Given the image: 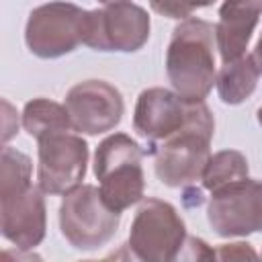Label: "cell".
<instances>
[{"label":"cell","instance_id":"obj_1","mask_svg":"<svg viewBox=\"0 0 262 262\" xmlns=\"http://www.w3.org/2000/svg\"><path fill=\"white\" fill-rule=\"evenodd\" d=\"M33 164L4 145L0 154V231L18 250H33L45 237L47 215L41 186L31 182Z\"/></svg>","mask_w":262,"mask_h":262},{"label":"cell","instance_id":"obj_2","mask_svg":"<svg viewBox=\"0 0 262 262\" xmlns=\"http://www.w3.org/2000/svg\"><path fill=\"white\" fill-rule=\"evenodd\" d=\"M215 27L203 18H184L172 33L166 51V74L172 90L190 102L205 100L217 80Z\"/></svg>","mask_w":262,"mask_h":262},{"label":"cell","instance_id":"obj_3","mask_svg":"<svg viewBox=\"0 0 262 262\" xmlns=\"http://www.w3.org/2000/svg\"><path fill=\"white\" fill-rule=\"evenodd\" d=\"M213 131L215 121L205 100L192 102L188 123L168 139L160 141V145H154V170L160 182L180 188L201 180L203 170L211 158Z\"/></svg>","mask_w":262,"mask_h":262},{"label":"cell","instance_id":"obj_4","mask_svg":"<svg viewBox=\"0 0 262 262\" xmlns=\"http://www.w3.org/2000/svg\"><path fill=\"white\" fill-rule=\"evenodd\" d=\"M143 149L127 133H113L104 137L94 154V174L104 203L123 213L131 205L143 201Z\"/></svg>","mask_w":262,"mask_h":262},{"label":"cell","instance_id":"obj_5","mask_svg":"<svg viewBox=\"0 0 262 262\" xmlns=\"http://www.w3.org/2000/svg\"><path fill=\"white\" fill-rule=\"evenodd\" d=\"M121 213L111 209L100 188L80 184L63 194L59 205V229L68 244L76 250L90 252L102 248L117 233Z\"/></svg>","mask_w":262,"mask_h":262},{"label":"cell","instance_id":"obj_6","mask_svg":"<svg viewBox=\"0 0 262 262\" xmlns=\"http://www.w3.org/2000/svg\"><path fill=\"white\" fill-rule=\"evenodd\" d=\"M186 242V225L178 211L162 199L141 201L131 229L129 248L135 258L145 262L178 260Z\"/></svg>","mask_w":262,"mask_h":262},{"label":"cell","instance_id":"obj_7","mask_svg":"<svg viewBox=\"0 0 262 262\" xmlns=\"http://www.w3.org/2000/svg\"><path fill=\"white\" fill-rule=\"evenodd\" d=\"M86 27L88 10L72 2L55 0L31 10L25 27V41L33 55L55 59L84 43Z\"/></svg>","mask_w":262,"mask_h":262},{"label":"cell","instance_id":"obj_8","mask_svg":"<svg viewBox=\"0 0 262 262\" xmlns=\"http://www.w3.org/2000/svg\"><path fill=\"white\" fill-rule=\"evenodd\" d=\"M149 39V16L133 2L104 4V8L88 10V27L84 45L96 51L131 53L141 49Z\"/></svg>","mask_w":262,"mask_h":262},{"label":"cell","instance_id":"obj_9","mask_svg":"<svg viewBox=\"0 0 262 262\" xmlns=\"http://www.w3.org/2000/svg\"><path fill=\"white\" fill-rule=\"evenodd\" d=\"M39 143L37 182L45 194H66L82 184L88 166V143L72 133H49Z\"/></svg>","mask_w":262,"mask_h":262},{"label":"cell","instance_id":"obj_10","mask_svg":"<svg viewBox=\"0 0 262 262\" xmlns=\"http://www.w3.org/2000/svg\"><path fill=\"white\" fill-rule=\"evenodd\" d=\"M207 219L221 237L262 231V180L244 178L211 192Z\"/></svg>","mask_w":262,"mask_h":262},{"label":"cell","instance_id":"obj_11","mask_svg":"<svg viewBox=\"0 0 262 262\" xmlns=\"http://www.w3.org/2000/svg\"><path fill=\"white\" fill-rule=\"evenodd\" d=\"M63 104L72 129L84 135H98L115 129L125 113L121 92L104 80H86L72 86Z\"/></svg>","mask_w":262,"mask_h":262},{"label":"cell","instance_id":"obj_12","mask_svg":"<svg viewBox=\"0 0 262 262\" xmlns=\"http://www.w3.org/2000/svg\"><path fill=\"white\" fill-rule=\"evenodd\" d=\"M190 111V100L180 98L174 90L154 86L143 90L137 98L133 129L149 141H164L188 123Z\"/></svg>","mask_w":262,"mask_h":262},{"label":"cell","instance_id":"obj_13","mask_svg":"<svg viewBox=\"0 0 262 262\" xmlns=\"http://www.w3.org/2000/svg\"><path fill=\"white\" fill-rule=\"evenodd\" d=\"M260 16L262 0H223L219 23L215 25V41L223 63L246 55Z\"/></svg>","mask_w":262,"mask_h":262},{"label":"cell","instance_id":"obj_14","mask_svg":"<svg viewBox=\"0 0 262 262\" xmlns=\"http://www.w3.org/2000/svg\"><path fill=\"white\" fill-rule=\"evenodd\" d=\"M258 78H260V70L252 55H242L233 61L223 63V68L219 70L217 80H215L219 98L225 104L244 102L256 90Z\"/></svg>","mask_w":262,"mask_h":262},{"label":"cell","instance_id":"obj_15","mask_svg":"<svg viewBox=\"0 0 262 262\" xmlns=\"http://www.w3.org/2000/svg\"><path fill=\"white\" fill-rule=\"evenodd\" d=\"M23 127L35 139L57 131H74L66 104L53 102L49 98H33L25 104Z\"/></svg>","mask_w":262,"mask_h":262},{"label":"cell","instance_id":"obj_16","mask_svg":"<svg viewBox=\"0 0 262 262\" xmlns=\"http://www.w3.org/2000/svg\"><path fill=\"white\" fill-rule=\"evenodd\" d=\"M244 178H248V160L237 149H223V151L211 154L201 176L203 186L209 192H215Z\"/></svg>","mask_w":262,"mask_h":262},{"label":"cell","instance_id":"obj_17","mask_svg":"<svg viewBox=\"0 0 262 262\" xmlns=\"http://www.w3.org/2000/svg\"><path fill=\"white\" fill-rule=\"evenodd\" d=\"M215 0H149L154 12L168 18H186L194 10L211 6Z\"/></svg>","mask_w":262,"mask_h":262},{"label":"cell","instance_id":"obj_18","mask_svg":"<svg viewBox=\"0 0 262 262\" xmlns=\"http://www.w3.org/2000/svg\"><path fill=\"white\" fill-rule=\"evenodd\" d=\"M182 250H188V252H182L180 254V258H186V260H201V258H215L217 256V252L213 250V248H209L203 239H199V237H186V242H184V248Z\"/></svg>","mask_w":262,"mask_h":262},{"label":"cell","instance_id":"obj_19","mask_svg":"<svg viewBox=\"0 0 262 262\" xmlns=\"http://www.w3.org/2000/svg\"><path fill=\"white\" fill-rule=\"evenodd\" d=\"M217 258L221 260H233V258H258V254L252 250L250 244L246 242H237V244H223L217 250Z\"/></svg>","mask_w":262,"mask_h":262},{"label":"cell","instance_id":"obj_20","mask_svg":"<svg viewBox=\"0 0 262 262\" xmlns=\"http://www.w3.org/2000/svg\"><path fill=\"white\" fill-rule=\"evenodd\" d=\"M2 106H4V131H2V141L6 143V141L14 135V131H16V129L10 125V121L14 119V123H18V117L12 113V106H10L6 100H2Z\"/></svg>","mask_w":262,"mask_h":262},{"label":"cell","instance_id":"obj_21","mask_svg":"<svg viewBox=\"0 0 262 262\" xmlns=\"http://www.w3.org/2000/svg\"><path fill=\"white\" fill-rule=\"evenodd\" d=\"M252 57H254V61H256V66H258V70H260V74H262V35H260V39L256 41V47H254Z\"/></svg>","mask_w":262,"mask_h":262},{"label":"cell","instance_id":"obj_22","mask_svg":"<svg viewBox=\"0 0 262 262\" xmlns=\"http://www.w3.org/2000/svg\"><path fill=\"white\" fill-rule=\"evenodd\" d=\"M102 4H117V2H129V0H98Z\"/></svg>","mask_w":262,"mask_h":262},{"label":"cell","instance_id":"obj_23","mask_svg":"<svg viewBox=\"0 0 262 262\" xmlns=\"http://www.w3.org/2000/svg\"><path fill=\"white\" fill-rule=\"evenodd\" d=\"M258 123H260V125H262V106H260V108H258Z\"/></svg>","mask_w":262,"mask_h":262}]
</instances>
